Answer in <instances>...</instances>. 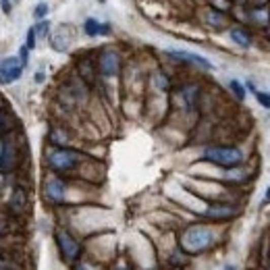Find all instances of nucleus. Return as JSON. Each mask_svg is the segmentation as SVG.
I'll use <instances>...</instances> for the list:
<instances>
[{
  "instance_id": "nucleus-1",
  "label": "nucleus",
  "mask_w": 270,
  "mask_h": 270,
  "mask_svg": "<svg viewBox=\"0 0 270 270\" xmlns=\"http://www.w3.org/2000/svg\"><path fill=\"white\" fill-rule=\"evenodd\" d=\"M204 160L222 168H237L243 162V152L231 146H210L204 150Z\"/></svg>"
},
{
  "instance_id": "nucleus-2",
  "label": "nucleus",
  "mask_w": 270,
  "mask_h": 270,
  "mask_svg": "<svg viewBox=\"0 0 270 270\" xmlns=\"http://www.w3.org/2000/svg\"><path fill=\"white\" fill-rule=\"evenodd\" d=\"M214 243V233L212 229L208 227H201V224H193L189 227L185 233H183V239H181V245L185 252H191V254H197V252H204Z\"/></svg>"
},
{
  "instance_id": "nucleus-3",
  "label": "nucleus",
  "mask_w": 270,
  "mask_h": 270,
  "mask_svg": "<svg viewBox=\"0 0 270 270\" xmlns=\"http://www.w3.org/2000/svg\"><path fill=\"white\" fill-rule=\"evenodd\" d=\"M79 162V154L73 152V150H54L50 156H48V164L52 171H58V173H64V171H71L75 168Z\"/></svg>"
},
{
  "instance_id": "nucleus-4",
  "label": "nucleus",
  "mask_w": 270,
  "mask_h": 270,
  "mask_svg": "<svg viewBox=\"0 0 270 270\" xmlns=\"http://www.w3.org/2000/svg\"><path fill=\"white\" fill-rule=\"evenodd\" d=\"M56 243H58V250H60V254H62V258L66 262H75L79 258L81 245H79V241L75 237H71L66 231H58L56 233Z\"/></svg>"
},
{
  "instance_id": "nucleus-5",
  "label": "nucleus",
  "mask_w": 270,
  "mask_h": 270,
  "mask_svg": "<svg viewBox=\"0 0 270 270\" xmlns=\"http://www.w3.org/2000/svg\"><path fill=\"white\" fill-rule=\"evenodd\" d=\"M23 62H21V58H7L3 64H0V83H15L21 75H23Z\"/></svg>"
},
{
  "instance_id": "nucleus-6",
  "label": "nucleus",
  "mask_w": 270,
  "mask_h": 270,
  "mask_svg": "<svg viewBox=\"0 0 270 270\" xmlns=\"http://www.w3.org/2000/svg\"><path fill=\"white\" fill-rule=\"evenodd\" d=\"M19 162V154H17V148L11 140H5L0 144V168L3 171H13Z\"/></svg>"
},
{
  "instance_id": "nucleus-7",
  "label": "nucleus",
  "mask_w": 270,
  "mask_h": 270,
  "mask_svg": "<svg viewBox=\"0 0 270 270\" xmlns=\"http://www.w3.org/2000/svg\"><path fill=\"white\" fill-rule=\"evenodd\" d=\"M98 66H100V73L104 77H115L119 73V69H121V58H119L117 52L106 50V52H102Z\"/></svg>"
},
{
  "instance_id": "nucleus-8",
  "label": "nucleus",
  "mask_w": 270,
  "mask_h": 270,
  "mask_svg": "<svg viewBox=\"0 0 270 270\" xmlns=\"http://www.w3.org/2000/svg\"><path fill=\"white\" fill-rule=\"evenodd\" d=\"M171 58H175V60H183V62H191V64H197V66H201V69H214L212 66V62L208 60V58H204V56H199V54H195V52H187V50H168L166 52Z\"/></svg>"
},
{
  "instance_id": "nucleus-9",
  "label": "nucleus",
  "mask_w": 270,
  "mask_h": 270,
  "mask_svg": "<svg viewBox=\"0 0 270 270\" xmlns=\"http://www.w3.org/2000/svg\"><path fill=\"white\" fill-rule=\"evenodd\" d=\"M44 191H46V197L52 201V204H60V201H64V193H66V187H64V181L58 177H52L46 181V187H44Z\"/></svg>"
},
{
  "instance_id": "nucleus-10",
  "label": "nucleus",
  "mask_w": 270,
  "mask_h": 270,
  "mask_svg": "<svg viewBox=\"0 0 270 270\" xmlns=\"http://www.w3.org/2000/svg\"><path fill=\"white\" fill-rule=\"evenodd\" d=\"M235 214H237V208L231 204H214L204 212V216L212 220H227V218H233Z\"/></svg>"
},
{
  "instance_id": "nucleus-11",
  "label": "nucleus",
  "mask_w": 270,
  "mask_h": 270,
  "mask_svg": "<svg viewBox=\"0 0 270 270\" xmlns=\"http://www.w3.org/2000/svg\"><path fill=\"white\" fill-rule=\"evenodd\" d=\"M9 206L15 214H21V212H25V206H27V193L25 189H15L11 199H9Z\"/></svg>"
},
{
  "instance_id": "nucleus-12",
  "label": "nucleus",
  "mask_w": 270,
  "mask_h": 270,
  "mask_svg": "<svg viewBox=\"0 0 270 270\" xmlns=\"http://www.w3.org/2000/svg\"><path fill=\"white\" fill-rule=\"evenodd\" d=\"M231 40L241 48H250L252 46V36L247 33L245 29H241V27H233L231 29Z\"/></svg>"
},
{
  "instance_id": "nucleus-13",
  "label": "nucleus",
  "mask_w": 270,
  "mask_h": 270,
  "mask_svg": "<svg viewBox=\"0 0 270 270\" xmlns=\"http://www.w3.org/2000/svg\"><path fill=\"white\" fill-rule=\"evenodd\" d=\"M206 23L210 27H214V29H222L224 25H227V17H224L220 11H216V9H210L208 15H206Z\"/></svg>"
},
{
  "instance_id": "nucleus-14",
  "label": "nucleus",
  "mask_w": 270,
  "mask_h": 270,
  "mask_svg": "<svg viewBox=\"0 0 270 270\" xmlns=\"http://www.w3.org/2000/svg\"><path fill=\"white\" fill-rule=\"evenodd\" d=\"M100 27H102V23H100L98 19H85V23H83V31H85V36H89V38L100 36Z\"/></svg>"
},
{
  "instance_id": "nucleus-15",
  "label": "nucleus",
  "mask_w": 270,
  "mask_h": 270,
  "mask_svg": "<svg viewBox=\"0 0 270 270\" xmlns=\"http://www.w3.org/2000/svg\"><path fill=\"white\" fill-rule=\"evenodd\" d=\"M33 31H36V38H46L48 31H50V21L48 19H42L33 25Z\"/></svg>"
},
{
  "instance_id": "nucleus-16",
  "label": "nucleus",
  "mask_w": 270,
  "mask_h": 270,
  "mask_svg": "<svg viewBox=\"0 0 270 270\" xmlns=\"http://www.w3.org/2000/svg\"><path fill=\"white\" fill-rule=\"evenodd\" d=\"M48 13H50V7H48L46 3H40V5L36 7V11H33V17H36L38 21H42V19L48 17Z\"/></svg>"
},
{
  "instance_id": "nucleus-17",
  "label": "nucleus",
  "mask_w": 270,
  "mask_h": 270,
  "mask_svg": "<svg viewBox=\"0 0 270 270\" xmlns=\"http://www.w3.org/2000/svg\"><path fill=\"white\" fill-rule=\"evenodd\" d=\"M229 87L233 89V94H235L239 100H243V98H245V87H243L237 79H231V81H229Z\"/></svg>"
},
{
  "instance_id": "nucleus-18",
  "label": "nucleus",
  "mask_w": 270,
  "mask_h": 270,
  "mask_svg": "<svg viewBox=\"0 0 270 270\" xmlns=\"http://www.w3.org/2000/svg\"><path fill=\"white\" fill-rule=\"evenodd\" d=\"M183 96H185V100H187V104L189 106H193L195 104V98H197V87H185V92H183Z\"/></svg>"
},
{
  "instance_id": "nucleus-19",
  "label": "nucleus",
  "mask_w": 270,
  "mask_h": 270,
  "mask_svg": "<svg viewBox=\"0 0 270 270\" xmlns=\"http://www.w3.org/2000/svg\"><path fill=\"white\" fill-rule=\"evenodd\" d=\"M36 44H38L36 31H33V27H29V29H27V38H25V46H27L29 50H33V48H36Z\"/></svg>"
},
{
  "instance_id": "nucleus-20",
  "label": "nucleus",
  "mask_w": 270,
  "mask_h": 270,
  "mask_svg": "<svg viewBox=\"0 0 270 270\" xmlns=\"http://www.w3.org/2000/svg\"><path fill=\"white\" fill-rule=\"evenodd\" d=\"M256 100L264 106V108H268L270 110V94H264V92H256Z\"/></svg>"
},
{
  "instance_id": "nucleus-21",
  "label": "nucleus",
  "mask_w": 270,
  "mask_h": 270,
  "mask_svg": "<svg viewBox=\"0 0 270 270\" xmlns=\"http://www.w3.org/2000/svg\"><path fill=\"white\" fill-rule=\"evenodd\" d=\"M19 58H21V62H23V66H27V62H29V48L27 46H23L19 50Z\"/></svg>"
},
{
  "instance_id": "nucleus-22",
  "label": "nucleus",
  "mask_w": 270,
  "mask_h": 270,
  "mask_svg": "<svg viewBox=\"0 0 270 270\" xmlns=\"http://www.w3.org/2000/svg\"><path fill=\"white\" fill-rule=\"evenodd\" d=\"M156 85H158L160 89H168V79L162 73H158V75H156Z\"/></svg>"
},
{
  "instance_id": "nucleus-23",
  "label": "nucleus",
  "mask_w": 270,
  "mask_h": 270,
  "mask_svg": "<svg viewBox=\"0 0 270 270\" xmlns=\"http://www.w3.org/2000/svg\"><path fill=\"white\" fill-rule=\"evenodd\" d=\"M0 9H3L5 15H9L13 11V5H11V0H0Z\"/></svg>"
},
{
  "instance_id": "nucleus-24",
  "label": "nucleus",
  "mask_w": 270,
  "mask_h": 270,
  "mask_svg": "<svg viewBox=\"0 0 270 270\" xmlns=\"http://www.w3.org/2000/svg\"><path fill=\"white\" fill-rule=\"evenodd\" d=\"M110 33V25L108 23H102V27H100V36H108Z\"/></svg>"
},
{
  "instance_id": "nucleus-25",
  "label": "nucleus",
  "mask_w": 270,
  "mask_h": 270,
  "mask_svg": "<svg viewBox=\"0 0 270 270\" xmlns=\"http://www.w3.org/2000/svg\"><path fill=\"white\" fill-rule=\"evenodd\" d=\"M75 270H94V268L89 266V264H83L81 262V264H75Z\"/></svg>"
},
{
  "instance_id": "nucleus-26",
  "label": "nucleus",
  "mask_w": 270,
  "mask_h": 270,
  "mask_svg": "<svg viewBox=\"0 0 270 270\" xmlns=\"http://www.w3.org/2000/svg\"><path fill=\"white\" fill-rule=\"evenodd\" d=\"M36 81H38V83H42V81H44V73H42V71H38V73H36Z\"/></svg>"
},
{
  "instance_id": "nucleus-27",
  "label": "nucleus",
  "mask_w": 270,
  "mask_h": 270,
  "mask_svg": "<svg viewBox=\"0 0 270 270\" xmlns=\"http://www.w3.org/2000/svg\"><path fill=\"white\" fill-rule=\"evenodd\" d=\"M266 201H268V204H270V187L266 189Z\"/></svg>"
},
{
  "instance_id": "nucleus-28",
  "label": "nucleus",
  "mask_w": 270,
  "mask_h": 270,
  "mask_svg": "<svg viewBox=\"0 0 270 270\" xmlns=\"http://www.w3.org/2000/svg\"><path fill=\"white\" fill-rule=\"evenodd\" d=\"M224 270H235V266H231V264H229V266H224Z\"/></svg>"
},
{
  "instance_id": "nucleus-29",
  "label": "nucleus",
  "mask_w": 270,
  "mask_h": 270,
  "mask_svg": "<svg viewBox=\"0 0 270 270\" xmlns=\"http://www.w3.org/2000/svg\"><path fill=\"white\" fill-rule=\"evenodd\" d=\"M117 270H129V268H117Z\"/></svg>"
},
{
  "instance_id": "nucleus-30",
  "label": "nucleus",
  "mask_w": 270,
  "mask_h": 270,
  "mask_svg": "<svg viewBox=\"0 0 270 270\" xmlns=\"http://www.w3.org/2000/svg\"><path fill=\"white\" fill-rule=\"evenodd\" d=\"M0 270H7V268H5V266H0Z\"/></svg>"
},
{
  "instance_id": "nucleus-31",
  "label": "nucleus",
  "mask_w": 270,
  "mask_h": 270,
  "mask_svg": "<svg viewBox=\"0 0 270 270\" xmlns=\"http://www.w3.org/2000/svg\"><path fill=\"white\" fill-rule=\"evenodd\" d=\"M98 3H106V0H98Z\"/></svg>"
},
{
  "instance_id": "nucleus-32",
  "label": "nucleus",
  "mask_w": 270,
  "mask_h": 270,
  "mask_svg": "<svg viewBox=\"0 0 270 270\" xmlns=\"http://www.w3.org/2000/svg\"><path fill=\"white\" fill-rule=\"evenodd\" d=\"M7 270H9V268H7Z\"/></svg>"
}]
</instances>
